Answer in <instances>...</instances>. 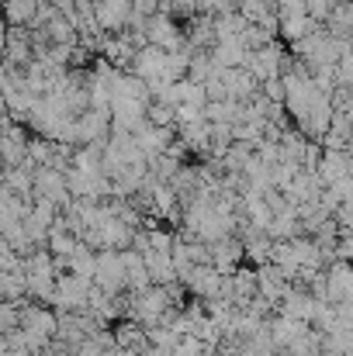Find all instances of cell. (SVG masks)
<instances>
[{
	"instance_id": "1",
	"label": "cell",
	"mask_w": 353,
	"mask_h": 356,
	"mask_svg": "<svg viewBox=\"0 0 353 356\" xmlns=\"http://www.w3.org/2000/svg\"><path fill=\"white\" fill-rule=\"evenodd\" d=\"M94 284L108 294H118L121 287H128V270H125V252L118 249H104L97 256V273H94Z\"/></svg>"
},
{
	"instance_id": "2",
	"label": "cell",
	"mask_w": 353,
	"mask_h": 356,
	"mask_svg": "<svg viewBox=\"0 0 353 356\" xmlns=\"http://www.w3.org/2000/svg\"><path fill=\"white\" fill-rule=\"evenodd\" d=\"M91 277H80V273H70V277H59V284H56V308H63V312H80V308H87L91 305Z\"/></svg>"
},
{
	"instance_id": "3",
	"label": "cell",
	"mask_w": 353,
	"mask_h": 356,
	"mask_svg": "<svg viewBox=\"0 0 353 356\" xmlns=\"http://www.w3.org/2000/svg\"><path fill=\"white\" fill-rule=\"evenodd\" d=\"M322 301L301 294V291H288V298L281 301V315L288 318H298V322H315V312H319Z\"/></svg>"
},
{
	"instance_id": "4",
	"label": "cell",
	"mask_w": 353,
	"mask_h": 356,
	"mask_svg": "<svg viewBox=\"0 0 353 356\" xmlns=\"http://www.w3.org/2000/svg\"><path fill=\"white\" fill-rule=\"evenodd\" d=\"M38 14V3L35 0H7V17H10V24H24V21H31Z\"/></svg>"
}]
</instances>
